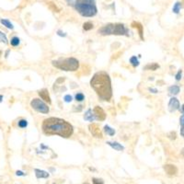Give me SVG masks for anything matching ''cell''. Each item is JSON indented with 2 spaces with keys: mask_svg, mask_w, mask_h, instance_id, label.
Returning a JSON list of instances; mask_svg holds the SVG:
<instances>
[{
  "mask_svg": "<svg viewBox=\"0 0 184 184\" xmlns=\"http://www.w3.org/2000/svg\"><path fill=\"white\" fill-rule=\"evenodd\" d=\"M42 129L46 135H59L64 138H69L74 133V127L70 122L55 117L45 119L42 122Z\"/></svg>",
  "mask_w": 184,
  "mask_h": 184,
  "instance_id": "obj_1",
  "label": "cell"
},
{
  "mask_svg": "<svg viewBox=\"0 0 184 184\" xmlns=\"http://www.w3.org/2000/svg\"><path fill=\"white\" fill-rule=\"evenodd\" d=\"M90 86L96 92L99 99L110 101L112 98L111 81L109 74L105 71H98L94 74L90 80Z\"/></svg>",
  "mask_w": 184,
  "mask_h": 184,
  "instance_id": "obj_2",
  "label": "cell"
},
{
  "mask_svg": "<svg viewBox=\"0 0 184 184\" xmlns=\"http://www.w3.org/2000/svg\"><path fill=\"white\" fill-rule=\"evenodd\" d=\"M74 7L83 17L91 18L98 13L95 0H77Z\"/></svg>",
  "mask_w": 184,
  "mask_h": 184,
  "instance_id": "obj_3",
  "label": "cell"
},
{
  "mask_svg": "<svg viewBox=\"0 0 184 184\" xmlns=\"http://www.w3.org/2000/svg\"><path fill=\"white\" fill-rule=\"evenodd\" d=\"M129 31L122 23H109L98 29V33L101 35H128Z\"/></svg>",
  "mask_w": 184,
  "mask_h": 184,
  "instance_id": "obj_4",
  "label": "cell"
},
{
  "mask_svg": "<svg viewBox=\"0 0 184 184\" xmlns=\"http://www.w3.org/2000/svg\"><path fill=\"white\" fill-rule=\"evenodd\" d=\"M52 64L58 69L63 71H72L75 72L79 68V62L77 59L74 57H68L64 59L52 61Z\"/></svg>",
  "mask_w": 184,
  "mask_h": 184,
  "instance_id": "obj_5",
  "label": "cell"
},
{
  "mask_svg": "<svg viewBox=\"0 0 184 184\" xmlns=\"http://www.w3.org/2000/svg\"><path fill=\"white\" fill-rule=\"evenodd\" d=\"M31 106L33 110H35L36 111L44 113V114L48 113L50 111L47 104L45 102H43L42 101H41L40 98H33L31 101Z\"/></svg>",
  "mask_w": 184,
  "mask_h": 184,
  "instance_id": "obj_6",
  "label": "cell"
},
{
  "mask_svg": "<svg viewBox=\"0 0 184 184\" xmlns=\"http://www.w3.org/2000/svg\"><path fill=\"white\" fill-rule=\"evenodd\" d=\"M88 130L89 132H90L91 135L96 137V138H102L103 137V135H102V132L101 130L99 129V126L98 125L97 123H91L88 125Z\"/></svg>",
  "mask_w": 184,
  "mask_h": 184,
  "instance_id": "obj_7",
  "label": "cell"
},
{
  "mask_svg": "<svg viewBox=\"0 0 184 184\" xmlns=\"http://www.w3.org/2000/svg\"><path fill=\"white\" fill-rule=\"evenodd\" d=\"M93 113H94V116H95V118H96V120H98L99 122L105 121L106 113L103 111L102 108H101L99 106H95L93 109Z\"/></svg>",
  "mask_w": 184,
  "mask_h": 184,
  "instance_id": "obj_8",
  "label": "cell"
},
{
  "mask_svg": "<svg viewBox=\"0 0 184 184\" xmlns=\"http://www.w3.org/2000/svg\"><path fill=\"white\" fill-rule=\"evenodd\" d=\"M181 109V103L179 101V99L175 97H172L170 99V102H168V110L170 112H174Z\"/></svg>",
  "mask_w": 184,
  "mask_h": 184,
  "instance_id": "obj_9",
  "label": "cell"
},
{
  "mask_svg": "<svg viewBox=\"0 0 184 184\" xmlns=\"http://www.w3.org/2000/svg\"><path fill=\"white\" fill-rule=\"evenodd\" d=\"M163 168H164V170H165V172L168 174V176H175V175H177L178 168L175 165H173V164H166V165L164 166Z\"/></svg>",
  "mask_w": 184,
  "mask_h": 184,
  "instance_id": "obj_10",
  "label": "cell"
},
{
  "mask_svg": "<svg viewBox=\"0 0 184 184\" xmlns=\"http://www.w3.org/2000/svg\"><path fill=\"white\" fill-rule=\"evenodd\" d=\"M38 94H39V96L42 98V99H43V101H45L48 104L52 103L51 98H50V95H49V91L47 90L46 88L41 89V90L38 92Z\"/></svg>",
  "mask_w": 184,
  "mask_h": 184,
  "instance_id": "obj_11",
  "label": "cell"
},
{
  "mask_svg": "<svg viewBox=\"0 0 184 184\" xmlns=\"http://www.w3.org/2000/svg\"><path fill=\"white\" fill-rule=\"evenodd\" d=\"M132 26L133 28H135L138 29V32H139V36H140V39L141 40H144V35H143V33H144V28L142 26V24L141 23H139V22H135V21H133L132 23Z\"/></svg>",
  "mask_w": 184,
  "mask_h": 184,
  "instance_id": "obj_12",
  "label": "cell"
},
{
  "mask_svg": "<svg viewBox=\"0 0 184 184\" xmlns=\"http://www.w3.org/2000/svg\"><path fill=\"white\" fill-rule=\"evenodd\" d=\"M34 171H35V175H36L37 179H47L49 177V173L46 172V171H44V170L35 168Z\"/></svg>",
  "mask_w": 184,
  "mask_h": 184,
  "instance_id": "obj_13",
  "label": "cell"
},
{
  "mask_svg": "<svg viewBox=\"0 0 184 184\" xmlns=\"http://www.w3.org/2000/svg\"><path fill=\"white\" fill-rule=\"evenodd\" d=\"M107 145H109L110 146H111L113 149H115L117 151H122L124 150V146H122L121 144H119L118 142H107Z\"/></svg>",
  "mask_w": 184,
  "mask_h": 184,
  "instance_id": "obj_14",
  "label": "cell"
},
{
  "mask_svg": "<svg viewBox=\"0 0 184 184\" xmlns=\"http://www.w3.org/2000/svg\"><path fill=\"white\" fill-rule=\"evenodd\" d=\"M84 119H85L86 121H88V122H93L94 120H96V118H95V116H94V113L92 112L91 109H88V110L86 111L85 115H84Z\"/></svg>",
  "mask_w": 184,
  "mask_h": 184,
  "instance_id": "obj_15",
  "label": "cell"
},
{
  "mask_svg": "<svg viewBox=\"0 0 184 184\" xmlns=\"http://www.w3.org/2000/svg\"><path fill=\"white\" fill-rule=\"evenodd\" d=\"M180 91H181V88L177 85H173L168 88V92H170V94H171V95H178V94L180 93Z\"/></svg>",
  "mask_w": 184,
  "mask_h": 184,
  "instance_id": "obj_16",
  "label": "cell"
},
{
  "mask_svg": "<svg viewBox=\"0 0 184 184\" xmlns=\"http://www.w3.org/2000/svg\"><path fill=\"white\" fill-rule=\"evenodd\" d=\"M157 68H159V64L157 63H151L148 64L144 67V70H151V71H156Z\"/></svg>",
  "mask_w": 184,
  "mask_h": 184,
  "instance_id": "obj_17",
  "label": "cell"
},
{
  "mask_svg": "<svg viewBox=\"0 0 184 184\" xmlns=\"http://www.w3.org/2000/svg\"><path fill=\"white\" fill-rule=\"evenodd\" d=\"M104 132H105L107 135H111V136L115 135V130H114V129H112L111 127H110L109 125H105V126H104Z\"/></svg>",
  "mask_w": 184,
  "mask_h": 184,
  "instance_id": "obj_18",
  "label": "cell"
},
{
  "mask_svg": "<svg viewBox=\"0 0 184 184\" xmlns=\"http://www.w3.org/2000/svg\"><path fill=\"white\" fill-rule=\"evenodd\" d=\"M181 2H176L175 3V5H174L173 6V8H172V11L175 13V14H179L180 13V11H181Z\"/></svg>",
  "mask_w": 184,
  "mask_h": 184,
  "instance_id": "obj_19",
  "label": "cell"
},
{
  "mask_svg": "<svg viewBox=\"0 0 184 184\" xmlns=\"http://www.w3.org/2000/svg\"><path fill=\"white\" fill-rule=\"evenodd\" d=\"M0 22H1L4 26H6L7 28H8V29H13V25H12V23L8 21V19H1V21H0Z\"/></svg>",
  "mask_w": 184,
  "mask_h": 184,
  "instance_id": "obj_20",
  "label": "cell"
},
{
  "mask_svg": "<svg viewBox=\"0 0 184 184\" xmlns=\"http://www.w3.org/2000/svg\"><path fill=\"white\" fill-rule=\"evenodd\" d=\"M130 63L133 67H136L139 66V60L136 58V56H132L130 58Z\"/></svg>",
  "mask_w": 184,
  "mask_h": 184,
  "instance_id": "obj_21",
  "label": "cell"
},
{
  "mask_svg": "<svg viewBox=\"0 0 184 184\" xmlns=\"http://www.w3.org/2000/svg\"><path fill=\"white\" fill-rule=\"evenodd\" d=\"M93 24L91 23V22H89V21H88V22H85L83 24V29H85V31H90V29H93Z\"/></svg>",
  "mask_w": 184,
  "mask_h": 184,
  "instance_id": "obj_22",
  "label": "cell"
},
{
  "mask_svg": "<svg viewBox=\"0 0 184 184\" xmlns=\"http://www.w3.org/2000/svg\"><path fill=\"white\" fill-rule=\"evenodd\" d=\"M19 42H21V41H19V39L18 38V37H13L12 39H11V41H10V44L12 46H18V44H19Z\"/></svg>",
  "mask_w": 184,
  "mask_h": 184,
  "instance_id": "obj_23",
  "label": "cell"
},
{
  "mask_svg": "<svg viewBox=\"0 0 184 184\" xmlns=\"http://www.w3.org/2000/svg\"><path fill=\"white\" fill-rule=\"evenodd\" d=\"M18 127H21V128H26L28 126V122L26 120H24V119H22V120L18 121Z\"/></svg>",
  "mask_w": 184,
  "mask_h": 184,
  "instance_id": "obj_24",
  "label": "cell"
},
{
  "mask_svg": "<svg viewBox=\"0 0 184 184\" xmlns=\"http://www.w3.org/2000/svg\"><path fill=\"white\" fill-rule=\"evenodd\" d=\"M75 98H76V101H83L84 99H85V96L83 95V93H77L76 94V96H75Z\"/></svg>",
  "mask_w": 184,
  "mask_h": 184,
  "instance_id": "obj_25",
  "label": "cell"
},
{
  "mask_svg": "<svg viewBox=\"0 0 184 184\" xmlns=\"http://www.w3.org/2000/svg\"><path fill=\"white\" fill-rule=\"evenodd\" d=\"M0 42H4L5 44H7V43H8V39H7V36L5 35V34H4L2 31H0Z\"/></svg>",
  "mask_w": 184,
  "mask_h": 184,
  "instance_id": "obj_26",
  "label": "cell"
},
{
  "mask_svg": "<svg viewBox=\"0 0 184 184\" xmlns=\"http://www.w3.org/2000/svg\"><path fill=\"white\" fill-rule=\"evenodd\" d=\"M92 183L93 184H104V181L101 179L98 178H92Z\"/></svg>",
  "mask_w": 184,
  "mask_h": 184,
  "instance_id": "obj_27",
  "label": "cell"
},
{
  "mask_svg": "<svg viewBox=\"0 0 184 184\" xmlns=\"http://www.w3.org/2000/svg\"><path fill=\"white\" fill-rule=\"evenodd\" d=\"M48 5H49V7L51 8L52 9H53V11H56V12H59V8L55 6V5H54L53 3H52V2H49L48 3Z\"/></svg>",
  "mask_w": 184,
  "mask_h": 184,
  "instance_id": "obj_28",
  "label": "cell"
},
{
  "mask_svg": "<svg viewBox=\"0 0 184 184\" xmlns=\"http://www.w3.org/2000/svg\"><path fill=\"white\" fill-rule=\"evenodd\" d=\"M181 77H182V70H179L175 76V79L177 81H180L181 79Z\"/></svg>",
  "mask_w": 184,
  "mask_h": 184,
  "instance_id": "obj_29",
  "label": "cell"
},
{
  "mask_svg": "<svg viewBox=\"0 0 184 184\" xmlns=\"http://www.w3.org/2000/svg\"><path fill=\"white\" fill-rule=\"evenodd\" d=\"M64 99L66 102H71L73 98H72V96H70V95H66L64 98Z\"/></svg>",
  "mask_w": 184,
  "mask_h": 184,
  "instance_id": "obj_30",
  "label": "cell"
},
{
  "mask_svg": "<svg viewBox=\"0 0 184 184\" xmlns=\"http://www.w3.org/2000/svg\"><path fill=\"white\" fill-rule=\"evenodd\" d=\"M57 35H58V36H61V37H66L67 34H66V32L62 31L61 29H59V31H57Z\"/></svg>",
  "mask_w": 184,
  "mask_h": 184,
  "instance_id": "obj_31",
  "label": "cell"
},
{
  "mask_svg": "<svg viewBox=\"0 0 184 184\" xmlns=\"http://www.w3.org/2000/svg\"><path fill=\"white\" fill-rule=\"evenodd\" d=\"M168 137H170V139H176V133L175 132H171V133H168Z\"/></svg>",
  "mask_w": 184,
  "mask_h": 184,
  "instance_id": "obj_32",
  "label": "cell"
},
{
  "mask_svg": "<svg viewBox=\"0 0 184 184\" xmlns=\"http://www.w3.org/2000/svg\"><path fill=\"white\" fill-rule=\"evenodd\" d=\"M76 1L77 0H66V2H67V4L69 5V6H75V3H76Z\"/></svg>",
  "mask_w": 184,
  "mask_h": 184,
  "instance_id": "obj_33",
  "label": "cell"
},
{
  "mask_svg": "<svg viewBox=\"0 0 184 184\" xmlns=\"http://www.w3.org/2000/svg\"><path fill=\"white\" fill-rule=\"evenodd\" d=\"M180 124H181V126L184 125V115H183V114H182V115L181 116V118H180Z\"/></svg>",
  "mask_w": 184,
  "mask_h": 184,
  "instance_id": "obj_34",
  "label": "cell"
},
{
  "mask_svg": "<svg viewBox=\"0 0 184 184\" xmlns=\"http://www.w3.org/2000/svg\"><path fill=\"white\" fill-rule=\"evenodd\" d=\"M64 80H66V78H64V77H60V78H58L57 80H56V83H57V84L62 83V82H64Z\"/></svg>",
  "mask_w": 184,
  "mask_h": 184,
  "instance_id": "obj_35",
  "label": "cell"
},
{
  "mask_svg": "<svg viewBox=\"0 0 184 184\" xmlns=\"http://www.w3.org/2000/svg\"><path fill=\"white\" fill-rule=\"evenodd\" d=\"M181 136L184 137V125L181 127Z\"/></svg>",
  "mask_w": 184,
  "mask_h": 184,
  "instance_id": "obj_36",
  "label": "cell"
},
{
  "mask_svg": "<svg viewBox=\"0 0 184 184\" xmlns=\"http://www.w3.org/2000/svg\"><path fill=\"white\" fill-rule=\"evenodd\" d=\"M148 90L150 91V92H152V93H157V90L156 88H149Z\"/></svg>",
  "mask_w": 184,
  "mask_h": 184,
  "instance_id": "obj_37",
  "label": "cell"
},
{
  "mask_svg": "<svg viewBox=\"0 0 184 184\" xmlns=\"http://www.w3.org/2000/svg\"><path fill=\"white\" fill-rule=\"evenodd\" d=\"M16 174H17L18 176H25V174H24L22 171H18V170L16 172Z\"/></svg>",
  "mask_w": 184,
  "mask_h": 184,
  "instance_id": "obj_38",
  "label": "cell"
},
{
  "mask_svg": "<svg viewBox=\"0 0 184 184\" xmlns=\"http://www.w3.org/2000/svg\"><path fill=\"white\" fill-rule=\"evenodd\" d=\"M181 112L183 113V115H184V104H182V106H181Z\"/></svg>",
  "mask_w": 184,
  "mask_h": 184,
  "instance_id": "obj_39",
  "label": "cell"
},
{
  "mask_svg": "<svg viewBox=\"0 0 184 184\" xmlns=\"http://www.w3.org/2000/svg\"><path fill=\"white\" fill-rule=\"evenodd\" d=\"M181 155H182V156L184 157V147L182 148V150H181Z\"/></svg>",
  "mask_w": 184,
  "mask_h": 184,
  "instance_id": "obj_40",
  "label": "cell"
},
{
  "mask_svg": "<svg viewBox=\"0 0 184 184\" xmlns=\"http://www.w3.org/2000/svg\"><path fill=\"white\" fill-rule=\"evenodd\" d=\"M41 147H42V148H48L47 146H44L43 145H41Z\"/></svg>",
  "mask_w": 184,
  "mask_h": 184,
  "instance_id": "obj_41",
  "label": "cell"
},
{
  "mask_svg": "<svg viewBox=\"0 0 184 184\" xmlns=\"http://www.w3.org/2000/svg\"><path fill=\"white\" fill-rule=\"evenodd\" d=\"M2 98H3V97H2L1 95H0V102H1V101H2Z\"/></svg>",
  "mask_w": 184,
  "mask_h": 184,
  "instance_id": "obj_42",
  "label": "cell"
},
{
  "mask_svg": "<svg viewBox=\"0 0 184 184\" xmlns=\"http://www.w3.org/2000/svg\"><path fill=\"white\" fill-rule=\"evenodd\" d=\"M1 54H2V52H1V51H0V55H1Z\"/></svg>",
  "mask_w": 184,
  "mask_h": 184,
  "instance_id": "obj_43",
  "label": "cell"
},
{
  "mask_svg": "<svg viewBox=\"0 0 184 184\" xmlns=\"http://www.w3.org/2000/svg\"><path fill=\"white\" fill-rule=\"evenodd\" d=\"M84 184H89V183H88V182H86V183H84Z\"/></svg>",
  "mask_w": 184,
  "mask_h": 184,
  "instance_id": "obj_44",
  "label": "cell"
}]
</instances>
